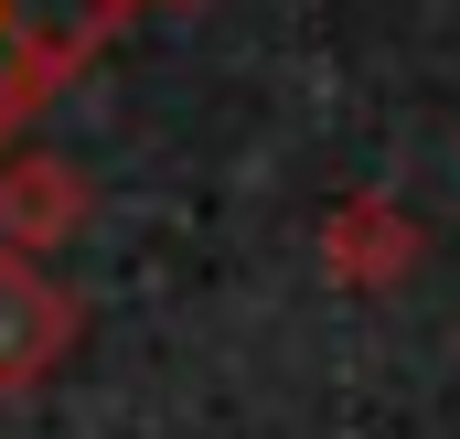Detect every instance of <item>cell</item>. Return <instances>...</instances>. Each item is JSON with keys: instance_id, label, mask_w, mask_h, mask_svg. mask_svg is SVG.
I'll return each instance as SVG.
<instances>
[{"instance_id": "cell-1", "label": "cell", "mask_w": 460, "mask_h": 439, "mask_svg": "<svg viewBox=\"0 0 460 439\" xmlns=\"http://www.w3.org/2000/svg\"><path fill=\"white\" fill-rule=\"evenodd\" d=\"M118 0H0V150L22 139V118L54 108L86 65H97V43H108Z\"/></svg>"}, {"instance_id": "cell-2", "label": "cell", "mask_w": 460, "mask_h": 439, "mask_svg": "<svg viewBox=\"0 0 460 439\" xmlns=\"http://www.w3.org/2000/svg\"><path fill=\"white\" fill-rule=\"evenodd\" d=\"M75 332H86L75 290H65L43 257H11V246H0V397H32V386L75 354Z\"/></svg>"}, {"instance_id": "cell-3", "label": "cell", "mask_w": 460, "mask_h": 439, "mask_svg": "<svg viewBox=\"0 0 460 439\" xmlns=\"http://www.w3.org/2000/svg\"><path fill=\"white\" fill-rule=\"evenodd\" d=\"M418 215L396 204V193H343L332 215H322V279L332 290H396L407 268H418Z\"/></svg>"}, {"instance_id": "cell-4", "label": "cell", "mask_w": 460, "mask_h": 439, "mask_svg": "<svg viewBox=\"0 0 460 439\" xmlns=\"http://www.w3.org/2000/svg\"><path fill=\"white\" fill-rule=\"evenodd\" d=\"M75 225H86L75 161H54V150H0V246H11V257H43V246H65Z\"/></svg>"}, {"instance_id": "cell-5", "label": "cell", "mask_w": 460, "mask_h": 439, "mask_svg": "<svg viewBox=\"0 0 460 439\" xmlns=\"http://www.w3.org/2000/svg\"><path fill=\"white\" fill-rule=\"evenodd\" d=\"M118 11H139V0H118Z\"/></svg>"}]
</instances>
